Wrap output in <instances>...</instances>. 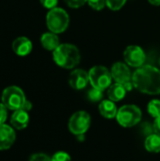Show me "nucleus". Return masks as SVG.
I'll use <instances>...</instances> for the list:
<instances>
[{"instance_id":"1","label":"nucleus","mask_w":160,"mask_h":161,"mask_svg":"<svg viewBox=\"0 0 160 161\" xmlns=\"http://www.w3.org/2000/svg\"><path fill=\"white\" fill-rule=\"evenodd\" d=\"M132 83L141 92L160 94V70L152 65H142L132 75Z\"/></svg>"},{"instance_id":"20","label":"nucleus","mask_w":160,"mask_h":161,"mask_svg":"<svg viewBox=\"0 0 160 161\" xmlns=\"http://www.w3.org/2000/svg\"><path fill=\"white\" fill-rule=\"evenodd\" d=\"M106 2L107 6L111 10H119L124 6L126 0H106Z\"/></svg>"},{"instance_id":"5","label":"nucleus","mask_w":160,"mask_h":161,"mask_svg":"<svg viewBox=\"0 0 160 161\" xmlns=\"http://www.w3.org/2000/svg\"><path fill=\"white\" fill-rule=\"evenodd\" d=\"M141 110L135 105H124L118 109L117 122L123 127H133L141 120Z\"/></svg>"},{"instance_id":"7","label":"nucleus","mask_w":160,"mask_h":161,"mask_svg":"<svg viewBox=\"0 0 160 161\" xmlns=\"http://www.w3.org/2000/svg\"><path fill=\"white\" fill-rule=\"evenodd\" d=\"M91 125V116L86 111H77L72 115L69 120V129L70 131L75 135H83L85 134Z\"/></svg>"},{"instance_id":"23","label":"nucleus","mask_w":160,"mask_h":161,"mask_svg":"<svg viewBox=\"0 0 160 161\" xmlns=\"http://www.w3.org/2000/svg\"><path fill=\"white\" fill-rule=\"evenodd\" d=\"M88 0H64V2L67 4L68 7L72 8H77L82 7Z\"/></svg>"},{"instance_id":"19","label":"nucleus","mask_w":160,"mask_h":161,"mask_svg":"<svg viewBox=\"0 0 160 161\" xmlns=\"http://www.w3.org/2000/svg\"><path fill=\"white\" fill-rule=\"evenodd\" d=\"M103 96H104L103 91L98 90V89H95V88L91 89L89 91V92H88V98L91 102H99V101H102Z\"/></svg>"},{"instance_id":"8","label":"nucleus","mask_w":160,"mask_h":161,"mask_svg":"<svg viewBox=\"0 0 160 161\" xmlns=\"http://www.w3.org/2000/svg\"><path fill=\"white\" fill-rule=\"evenodd\" d=\"M124 58L127 65L140 68L144 64L145 54L140 46L130 45L125 48L124 52Z\"/></svg>"},{"instance_id":"13","label":"nucleus","mask_w":160,"mask_h":161,"mask_svg":"<svg viewBox=\"0 0 160 161\" xmlns=\"http://www.w3.org/2000/svg\"><path fill=\"white\" fill-rule=\"evenodd\" d=\"M29 123V115L28 112L20 108L14 110L10 117V125L13 128L17 130L25 129Z\"/></svg>"},{"instance_id":"22","label":"nucleus","mask_w":160,"mask_h":161,"mask_svg":"<svg viewBox=\"0 0 160 161\" xmlns=\"http://www.w3.org/2000/svg\"><path fill=\"white\" fill-rule=\"evenodd\" d=\"M52 161H71V157L66 152H57L51 158Z\"/></svg>"},{"instance_id":"16","label":"nucleus","mask_w":160,"mask_h":161,"mask_svg":"<svg viewBox=\"0 0 160 161\" xmlns=\"http://www.w3.org/2000/svg\"><path fill=\"white\" fill-rule=\"evenodd\" d=\"M126 94V90L123 84L115 83L111 84L108 89V96L109 100L113 102H119L124 98Z\"/></svg>"},{"instance_id":"12","label":"nucleus","mask_w":160,"mask_h":161,"mask_svg":"<svg viewBox=\"0 0 160 161\" xmlns=\"http://www.w3.org/2000/svg\"><path fill=\"white\" fill-rule=\"evenodd\" d=\"M32 42L31 41L25 36L17 37L11 44V48L13 52L19 57H25L29 55L32 51Z\"/></svg>"},{"instance_id":"14","label":"nucleus","mask_w":160,"mask_h":161,"mask_svg":"<svg viewBox=\"0 0 160 161\" xmlns=\"http://www.w3.org/2000/svg\"><path fill=\"white\" fill-rule=\"evenodd\" d=\"M41 43L42 47L48 51H54L58 48L59 43V39L56 33L53 32H45L41 37Z\"/></svg>"},{"instance_id":"25","label":"nucleus","mask_w":160,"mask_h":161,"mask_svg":"<svg viewBox=\"0 0 160 161\" xmlns=\"http://www.w3.org/2000/svg\"><path fill=\"white\" fill-rule=\"evenodd\" d=\"M42 7H44L47 9H52L54 8H57L58 0H40Z\"/></svg>"},{"instance_id":"11","label":"nucleus","mask_w":160,"mask_h":161,"mask_svg":"<svg viewBox=\"0 0 160 161\" xmlns=\"http://www.w3.org/2000/svg\"><path fill=\"white\" fill-rule=\"evenodd\" d=\"M88 82H90L89 73L82 69L74 70L69 76V84L74 90L84 89L87 86Z\"/></svg>"},{"instance_id":"24","label":"nucleus","mask_w":160,"mask_h":161,"mask_svg":"<svg viewBox=\"0 0 160 161\" xmlns=\"http://www.w3.org/2000/svg\"><path fill=\"white\" fill-rule=\"evenodd\" d=\"M29 161H52V159L45 154L38 153L32 155L29 158Z\"/></svg>"},{"instance_id":"3","label":"nucleus","mask_w":160,"mask_h":161,"mask_svg":"<svg viewBox=\"0 0 160 161\" xmlns=\"http://www.w3.org/2000/svg\"><path fill=\"white\" fill-rule=\"evenodd\" d=\"M70 23L68 13L61 8L49 9L46 15V25L48 29L56 34L64 32Z\"/></svg>"},{"instance_id":"4","label":"nucleus","mask_w":160,"mask_h":161,"mask_svg":"<svg viewBox=\"0 0 160 161\" xmlns=\"http://www.w3.org/2000/svg\"><path fill=\"white\" fill-rule=\"evenodd\" d=\"M26 101L23 90L17 86L7 87L1 94V103L10 110H17L22 108L24 103Z\"/></svg>"},{"instance_id":"15","label":"nucleus","mask_w":160,"mask_h":161,"mask_svg":"<svg viewBox=\"0 0 160 161\" xmlns=\"http://www.w3.org/2000/svg\"><path fill=\"white\" fill-rule=\"evenodd\" d=\"M100 114L107 119H113L117 116V107L115 103L111 100H103L99 105Z\"/></svg>"},{"instance_id":"27","label":"nucleus","mask_w":160,"mask_h":161,"mask_svg":"<svg viewBox=\"0 0 160 161\" xmlns=\"http://www.w3.org/2000/svg\"><path fill=\"white\" fill-rule=\"evenodd\" d=\"M153 129H154V132L156 134L160 136V117L156 118V120L154 122V125H153Z\"/></svg>"},{"instance_id":"6","label":"nucleus","mask_w":160,"mask_h":161,"mask_svg":"<svg viewBox=\"0 0 160 161\" xmlns=\"http://www.w3.org/2000/svg\"><path fill=\"white\" fill-rule=\"evenodd\" d=\"M89 79L92 88L104 91L111 85L112 76L110 71L102 65L92 67L89 71Z\"/></svg>"},{"instance_id":"21","label":"nucleus","mask_w":160,"mask_h":161,"mask_svg":"<svg viewBox=\"0 0 160 161\" xmlns=\"http://www.w3.org/2000/svg\"><path fill=\"white\" fill-rule=\"evenodd\" d=\"M87 2L89 6L95 10H102L107 5L106 0H88Z\"/></svg>"},{"instance_id":"17","label":"nucleus","mask_w":160,"mask_h":161,"mask_svg":"<svg viewBox=\"0 0 160 161\" xmlns=\"http://www.w3.org/2000/svg\"><path fill=\"white\" fill-rule=\"evenodd\" d=\"M145 149L150 153H159L160 152V136L153 133L147 136L144 142Z\"/></svg>"},{"instance_id":"26","label":"nucleus","mask_w":160,"mask_h":161,"mask_svg":"<svg viewBox=\"0 0 160 161\" xmlns=\"http://www.w3.org/2000/svg\"><path fill=\"white\" fill-rule=\"evenodd\" d=\"M7 117H8V108L2 103H0V125L5 124Z\"/></svg>"},{"instance_id":"29","label":"nucleus","mask_w":160,"mask_h":161,"mask_svg":"<svg viewBox=\"0 0 160 161\" xmlns=\"http://www.w3.org/2000/svg\"><path fill=\"white\" fill-rule=\"evenodd\" d=\"M150 4L154 6H160V0H148Z\"/></svg>"},{"instance_id":"9","label":"nucleus","mask_w":160,"mask_h":161,"mask_svg":"<svg viewBox=\"0 0 160 161\" xmlns=\"http://www.w3.org/2000/svg\"><path fill=\"white\" fill-rule=\"evenodd\" d=\"M110 73H111L112 79H114L116 83H120L124 85L129 81H132L131 71L128 68V66L123 62L114 63L111 67Z\"/></svg>"},{"instance_id":"28","label":"nucleus","mask_w":160,"mask_h":161,"mask_svg":"<svg viewBox=\"0 0 160 161\" xmlns=\"http://www.w3.org/2000/svg\"><path fill=\"white\" fill-rule=\"evenodd\" d=\"M31 108H32V104H31V102L30 101H28V100H26L25 103H24V105H23V107H22V109H24V110H25V111H29V110H31Z\"/></svg>"},{"instance_id":"10","label":"nucleus","mask_w":160,"mask_h":161,"mask_svg":"<svg viewBox=\"0 0 160 161\" xmlns=\"http://www.w3.org/2000/svg\"><path fill=\"white\" fill-rule=\"evenodd\" d=\"M16 139L15 131L12 126L8 125H0V150L9 149Z\"/></svg>"},{"instance_id":"2","label":"nucleus","mask_w":160,"mask_h":161,"mask_svg":"<svg viewBox=\"0 0 160 161\" xmlns=\"http://www.w3.org/2000/svg\"><path fill=\"white\" fill-rule=\"evenodd\" d=\"M53 59L61 68L73 69L80 62V53L75 45L61 43L53 51Z\"/></svg>"},{"instance_id":"18","label":"nucleus","mask_w":160,"mask_h":161,"mask_svg":"<svg viewBox=\"0 0 160 161\" xmlns=\"http://www.w3.org/2000/svg\"><path fill=\"white\" fill-rule=\"evenodd\" d=\"M147 110L149 112V114L151 116H153L155 119L160 117V101L159 100H152L149 102L148 107H147Z\"/></svg>"}]
</instances>
